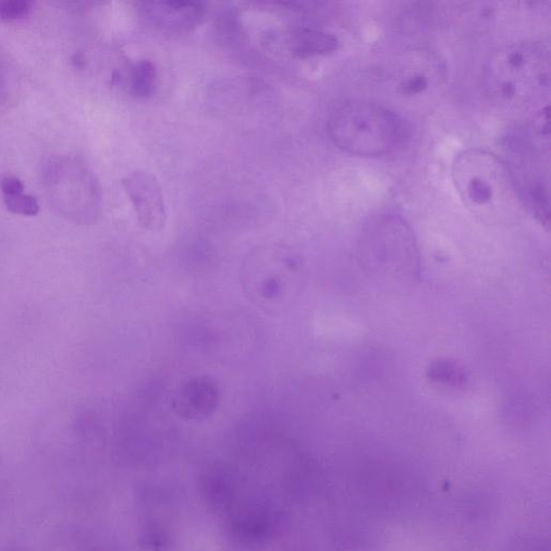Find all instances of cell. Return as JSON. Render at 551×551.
Masks as SVG:
<instances>
[{
  "instance_id": "6da1fadb",
  "label": "cell",
  "mask_w": 551,
  "mask_h": 551,
  "mask_svg": "<svg viewBox=\"0 0 551 551\" xmlns=\"http://www.w3.org/2000/svg\"><path fill=\"white\" fill-rule=\"evenodd\" d=\"M328 131L337 148L351 156L377 158L403 143L406 130L393 111L379 103L354 101L336 108Z\"/></svg>"
},
{
  "instance_id": "7a4b0ae2",
  "label": "cell",
  "mask_w": 551,
  "mask_h": 551,
  "mask_svg": "<svg viewBox=\"0 0 551 551\" xmlns=\"http://www.w3.org/2000/svg\"><path fill=\"white\" fill-rule=\"evenodd\" d=\"M549 77V58L544 49L535 43H514L488 60L485 86L496 103L522 107L548 90Z\"/></svg>"
},
{
  "instance_id": "3957f363",
  "label": "cell",
  "mask_w": 551,
  "mask_h": 551,
  "mask_svg": "<svg viewBox=\"0 0 551 551\" xmlns=\"http://www.w3.org/2000/svg\"><path fill=\"white\" fill-rule=\"evenodd\" d=\"M360 256L366 267L388 273L391 280H413L419 273L418 251L406 222L394 215L369 221L360 241Z\"/></svg>"
},
{
  "instance_id": "277c9868",
  "label": "cell",
  "mask_w": 551,
  "mask_h": 551,
  "mask_svg": "<svg viewBox=\"0 0 551 551\" xmlns=\"http://www.w3.org/2000/svg\"><path fill=\"white\" fill-rule=\"evenodd\" d=\"M454 178L464 201L477 208L513 203L517 198L518 188L509 168L486 151H466L458 156L454 166Z\"/></svg>"
},
{
  "instance_id": "5b68a950",
  "label": "cell",
  "mask_w": 551,
  "mask_h": 551,
  "mask_svg": "<svg viewBox=\"0 0 551 551\" xmlns=\"http://www.w3.org/2000/svg\"><path fill=\"white\" fill-rule=\"evenodd\" d=\"M124 191L133 204L138 222L149 232H160L167 220L163 192L156 175L138 169L122 181Z\"/></svg>"
},
{
  "instance_id": "8992f818",
  "label": "cell",
  "mask_w": 551,
  "mask_h": 551,
  "mask_svg": "<svg viewBox=\"0 0 551 551\" xmlns=\"http://www.w3.org/2000/svg\"><path fill=\"white\" fill-rule=\"evenodd\" d=\"M139 12L149 25L164 33H190L206 14L205 3L199 1H143Z\"/></svg>"
},
{
  "instance_id": "52a82bcc",
  "label": "cell",
  "mask_w": 551,
  "mask_h": 551,
  "mask_svg": "<svg viewBox=\"0 0 551 551\" xmlns=\"http://www.w3.org/2000/svg\"><path fill=\"white\" fill-rule=\"evenodd\" d=\"M339 45L333 34L313 28H302L292 38V51L299 58L326 56L337 50Z\"/></svg>"
},
{
  "instance_id": "ba28073f",
  "label": "cell",
  "mask_w": 551,
  "mask_h": 551,
  "mask_svg": "<svg viewBox=\"0 0 551 551\" xmlns=\"http://www.w3.org/2000/svg\"><path fill=\"white\" fill-rule=\"evenodd\" d=\"M428 380L454 389H463L467 384V374L461 365L451 360H435L428 366Z\"/></svg>"
},
{
  "instance_id": "9c48e42d",
  "label": "cell",
  "mask_w": 551,
  "mask_h": 551,
  "mask_svg": "<svg viewBox=\"0 0 551 551\" xmlns=\"http://www.w3.org/2000/svg\"><path fill=\"white\" fill-rule=\"evenodd\" d=\"M156 67L148 60H138L131 71V88L137 97H149L156 88Z\"/></svg>"
},
{
  "instance_id": "30bf717a",
  "label": "cell",
  "mask_w": 551,
  "mask_h": 551,
  "mask_svg": "<svg viewBox=\"0 0 551 551\" xmlns=\"http://www.w3.org/2000/svg\"><path fill=\"white\" fill-rule=\"evenodd\" d=\"M8 210L23 216H36L39 211V205L36 198L29 195L9 196L5 198Z\"/></svg>"
},
{
  "instance_id": "8fae6325",
  "label": "cell",
  "mask_w": 551,
  "mask_h": 551,
  "mask_svg": "<svg viewBox=\"0 0 551 551\" xmlns=\"http://www.w3.org/2000/svg\"><path fill=\"white\" fill-rule=\"evenodd\" d=\"M32 10V3L26 0H0V18L16 20Z\"/></svg>"
},
{
  "instance_id": "7c38bea8",
  "label": "cell",
  "mask_w": 551,
  "mask_h": 551,
  "mask_svg": "<svg viewBox=\"0 0 551 551\" xmlns=\"http://www.w3.org/2000/svg\"><path fill=\"white\" fill-rule=\"evenodd\" d=\"M428 79L426 77L416 75L404 81L403 84H402V88H403L404 93L413 95V94L421 93L422 90H426L428 88Z\"/></svg>"
},
{
  "instance_id": "4fadbf2b",
  "label": "cell",
  "mask_w": 551,
  "mask_h": 551,
  "mask_svg": "<svg viewBox=\"0 0 551 551\" xmlns=\"http://www.w3.org/2000/svg\"><path fill=\"white\" fill-rule=\"evenodd\" d=\"M1 190H3L5 197L21 195L23 193V190H24V186L18 178L8 177V178H5L1 181Z\"/></svg>"
}]
</instances>
